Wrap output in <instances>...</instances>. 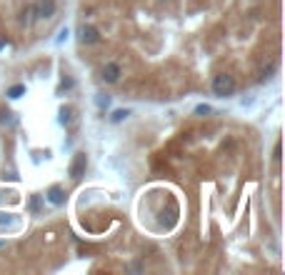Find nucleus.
Masks as SVG:
<instances>
[{
  "instance_id": "7",
  "label": "nucleus",
  "mask_w": 285,
  "mask_h": 275,
  "mask_svg": "<svg viewBox=\"0 0 285 275\" xmlns=\"http://www.w3.org/2000/svg\"><path fill=\"white\" fill-rule=\"evenodd\" d=\"M20 93H25V85H15V88H10V90H8V95H10V98H18Z\"/></svg>"
},
{
  "instance_id": "2",
  "label": "nucleus",
  "mask_w": 285,
  "mask_h": 275,
  "mask_svg": "<svg viewBox=\"0 0 285 275\" xmlns=\"http://www.w3.org/2000/svg\"><path fill=\"white\" fill-rule=\"evenodd\" d=\"M30 10H33V20H48V18L55 15L58 0H35L30 5Z\"/></svg>"
},
{
  "instance_id": "8",
  "label": "nucleus",
  "mask_w": 285,
  "mask_h": 275,
  "mask_svg": "<svg viewBox=\"0 0 285 275\" xmlns=\"http://www.w3.org/2000/svg\"><path fill=\"white\" fill-rule=\"evenodd\" d=\"M125 115H128V110H115V113H113V123H120Z\"/></svg>"
},
{
  "instance_id": "5",
  "label": "nucleus",
  "mask_w": 285,
  "mask_h": 275,
  "mask_svg": "<svg viewBox=\"0 0 285 275\" xmlns=\"http://www.w3.org/2000/svg\"><path fill=\"white\" fill-rule=\"evenodd\" d=\"M85 165H88V158H85V153H78L75 155V160H73L70 165V178H83V173H85Z\"/></svg>"
},
{
  "instance_id": "4",
  "label": "nucleus",
  "mask_w": 285,
  "mask_h": 275,
  "mask_svg": "<svg viewBox=\"0 0 285 275\" xmlns=\"http://www.w3.org/2000/svg\"><path fill=\"white\" fill-rule=\"evenodd\" d=\"M78 40H80V45H98L103 40V35L95 25H83L78 30Z\"/></svg>"
},
{
  "instance_id": "6",
  "label": "nucleus",
  "mask_w": 285,
  "mask_h": 275,
  "mask_svg": "<svg viewBox=\"0 0 285 275\" xmlns=\"http://www.w3.org/2000/svg\"><path fill=\"white\" fill-rule=\"evenodd\" d=\"M48 200H50L53 205H63V203H65V190H63V188H50V190H48Z\"/></svg>"
},
{
  "instance_id": "9",
  "label": "nucleus",
  "mask_w": 285,
  "mask_h": 275,
  "mask_svg": "<svg viewBox=\"0 0 285 275\" xmlns=\"http://www.w3.org/2000/svg\"><path fill=\"white\" fill-rule=\"evenodd\" d=\"M195 113H198V115H208V113H210V108H208V105H200Z\"/></svg>"
},
{
  "instance_id": "3",
  "label": "nucleus",
  "mask_w": 285,
  "mask_h": 275,
  "mask_svg": "<svg viewBox=\"0 0 285 275\" xmlns=\"http://www.w3.org/2000/svg\"><path fill=\"white\" fill-rule=\"evenodd\" d=\"M120 75H123V65H120V63L108 60V63L100 68V80H103V83H108V85L118 83V80H120Z\"/></svg>"
},
{
  "instance_id": "1",
  "label": "nucleus",
  "mask_w": 285,
  "mask_h": 275,
  "mask_svg": "<svg viewBox=\"0 0 285 275\" xmlns=\"http://www.w3.org/2000/svg\"><path fill=\"white\" fill-rule=\"evenodd\" d=\"M210 88H213V93L218 95V98L233 95L235 88H238L235 75H230V73H218V75H213V80H210Z\"/></svg>"
},
{
  "instance_id": "10",
  "label": "nucleus",
  "mask_w": 285,
  "mask_h": 275,
  "mask_svg": "<svg viewBox=\"0 0 285 275\" xmlns=\"http://www.w3.org/2000/svg\"><path fill=\"white\" fill-rule=\"evenodd\" d=\"M63 123H70V110H63Z\"/></svg>"
}]
</instances>
